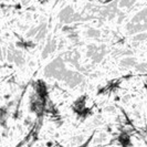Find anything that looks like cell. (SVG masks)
<instances>
[{
	"label": "cell",
	"mask_w": 147,
	"mask_h": 147,
	"mask_svg": "<svg viewBox=\"0 0 147 147\" xmlns=\"http://www.w3.org/2000/svg\"><path fill=\"white\" fill-rule=\"evenodd\" d=\"M121 65L126 68V69H130V68H135L137 65V61L135 58H132V57H127V58H124L122 61H121Z\"/></svg>",
	"instance_id": "2"
},
{
	"label": "cell",
	"mask_w": 147,
	"mask_h": 147,
	"mask_svg": "<svg viewBox=\"0 0 147 147\" xmlns=\"http://www.w3.org/2000/svg\"><path fill=\"white\" fill-rule=\"evenodd\" d=\"M86 35L89 38H92V39H99L101 36V32L97 30V29H94V28H90L86 31Z\"/></svg>",
	"instance_id": "3"
},
{
	"label": "cell",
	"mask_w": 147,
	"mask_h": 147,
	"mask_svg": "<svg viewBox=\"0 0 147 147\" xmlns=\"http://www.w3.org/2000/svg\"><path fill=\"white\" fill-rule=\"evenodd\" d=\"M58 48V44L57 42L54 40H51V41H49V42L44 45V48H43V51H42V58L45 59L47 57H49L51 53H53L54 51L57 50Z\"/></svg>",
	"instance_id": "1"
}]
</instances>
